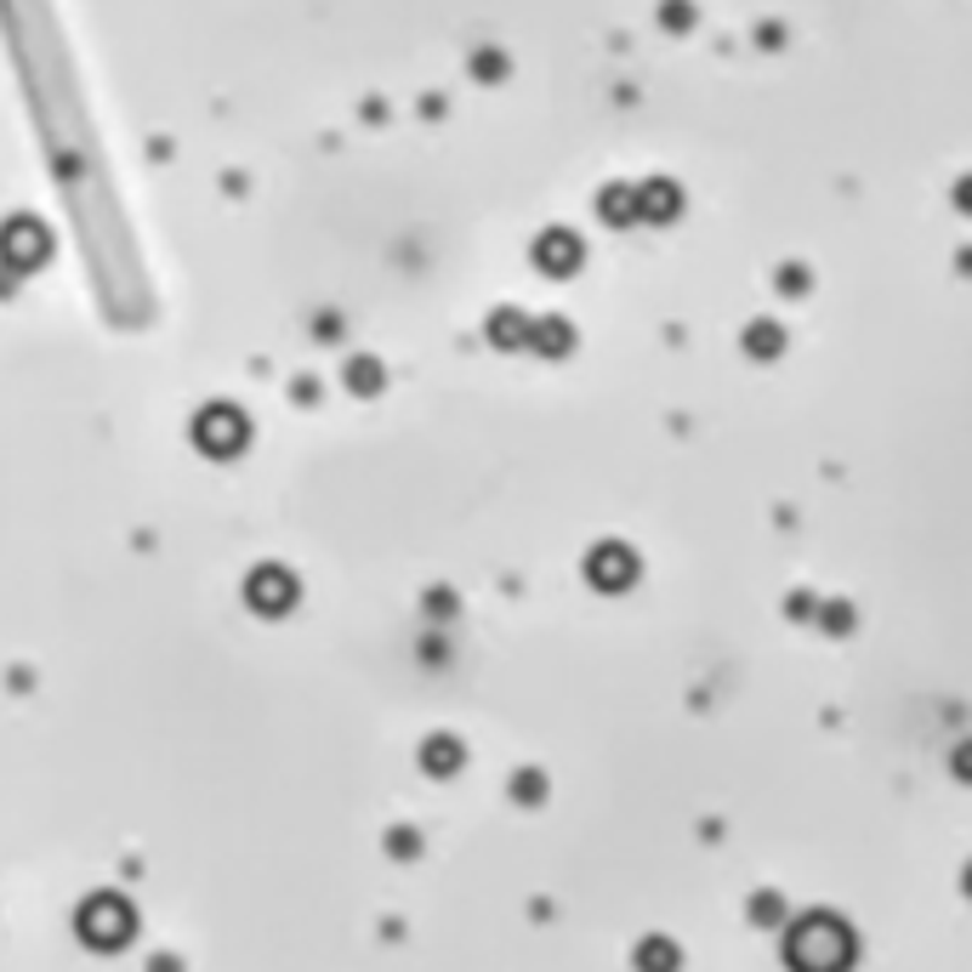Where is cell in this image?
Listing matches in <instances>:
<instances>
[{
	"label": "cell",
	"instance_id": "obj_3",
	"mask_svg": "<svg viewBox=\"0 0 972 972\" xmlns=\"http://www.w3.org/2000/svg\"><path fill=\"white\" fill-rule=\"evenodd\" d=\"M643 966L649 972H671V950L665 944H643Z\"/></svg>",
	"mask_w": 972,
	"mask_h": 972
},
{
	"label": "cell",
	"instance_id": "obj_1",
	"mask_svg": "<svg viewBox=\"0 0 972 972\" xmlns=\"http://www.w3.org/2000/svg\"><path fill=\"white\" fill-rule=\"evenodd\" d=\"M848 955H853V939L831 915H808L802 928L791 933V966L796 972H842Z\"/></svg>",
	"mask_w": 972,
	"mask_h": 972
},
{
	"label": "cell",
	"instance_id": "obj_2",
	"mask_svg": "<svg viewBox=\"0 0 972 972\" xmlns=\"http://www.w3.org/2000/svg\"><path fill=\"white\" fill-rule=\"evenodd\" d=\"M80 933H86L91 944H120V939L131 933V910H126L120 899H91V904L80 910Z\"/></svg>",
	"mask_w": 972,
	"mask_h": 972
}]
</instances>
